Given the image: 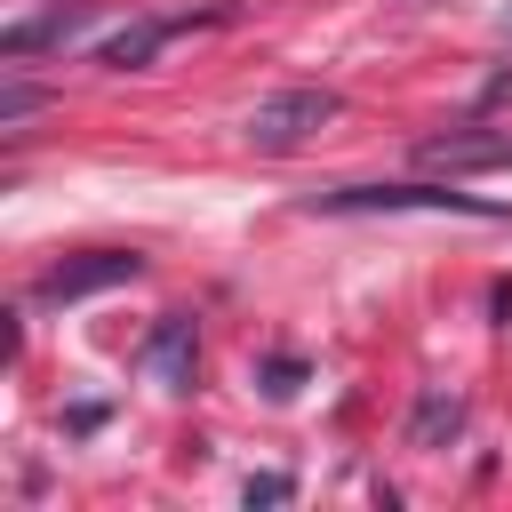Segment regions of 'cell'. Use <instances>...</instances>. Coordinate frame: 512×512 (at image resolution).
<instances>
[{
	"label": "cell",
	"mask_w": 512,
	"mask_h": 512,
	"mask_svg": "<svg viewBox=\"0 0 512 512\" xmlns=\"http://www.w3.org/2000/svg\"><path fill=\"white\" fill-rule=\"evenodd\" d=\"M320 208L336 216H392V208H448V216H512L496 200H472V192H448V184H344V192H320Z\"/></svg>",
	"instance_id": "6da1fadb"
},
{
	"label": "cell",
	"mask_w": 512,
	"mask_h": 512,
	"mask_svg": "<svg viewBox=\"0 0 512 512\" xmlns=\"http://www.w3.org/2000/svg\"><path fill=\"white\" fill-rule=\"evenodd\" d=\"M336 120V88H280V96H264L256 112H248V144L256 152H296L312 128H328Z\"/></svg>",
	"instance_id": "7a4b0ae2"
},
{
	"label": "cell",
	"mask_w": 512,
	"mask_h": 512,
	"mask_svg": "<svg viewBox=\"0 0 512 512\" xmlns=\"http://www.w3.org/2000/svg\"><path fill=\"white\" fill-rule=\"evenodd\" d=\"M144 272V256H128V248H96V256H72V264H48L40 272V304H80V296H96V288H120V280H136Z\"/></svg>",
	"instance_id": "3957f363"
},
{
	"label": "cell",
	"mask_w": 512,
	"mask_h": 512,
	"mask_svg": "<svg viewBox=\"0 0 512 512\" xmlns=\"http://www.w3.org/2000/svg\"><path fill=\"white\" fill-rule=\"evenodd\" d=\"M424 168H448V176H472V168H512V136L496 128H448V136H424L416 144Z\"/></svg>",
	"instance_id": "277c9868"
},
{
	"label": "cell",
	"mask_w": 512,
	"mask_h": 512,
	"mask_svg": "<svg viewBox=\"0 0 512 512\" xmlns=\"http://www.w3.org/2000/svg\"><path fill=\"white\" fill-rule=\"evenodd\" d=\"M80 32H88V0L8 24V32H0V56H8V64H24V56H40V48H64V40H80Z\"/></svg>",
	"instance_id": "5b68a950"
},
{
	"label": "cell",
	"mask_w": 512,
	"mask_h": 512,
	"mask_svg": "<svg viewBox=\"0 0 512 512\" xmlns=\"http://www.w3.org/2000/svg\"><path fill=\"white\" fill-rule=\"evenodd\" d=\"M176 32H192V16H144V24H128V32H112V40L96 48V64H104V72H136V64H152Z\"/></svg>",
	"instance_id": "8992f818"
},
{
	"label": "cell",
	"mask_w": 512,
	"mask_h": 512,
	"mask_svg": "<svg viewBox=\"0 0 512 512\" xmlns=\"http://www.w3.org/2000/svg\"><path fill=\"white\" fill-rule=\"evenodd\" d=\"M144 368H152V384H192V368H200V344H192V320H160L152 336H144V352H136Z\"/></svg>",
	"instance_id": "52a82bcc"
},
{
	"label": "cell",
	"mask_w": 512,
	"mask_h": 512,
	"mask_svg": "<svg viewBox=\"0 0 512 512\" xmlns=\"http://www.w3.org/2000/svg\"><path fill=\"white\" fill-rule=\"evenodd\" d=\"M456 424H464V400H456L448 384H424V392H416V408H408V448H416V456H432V448H448V440H456Z\"/></svg>",
	"instance_id": "ba28073f"
},
{
	"label": "cell",
	"mask_w": 512,
	"mask_h": 512,
	"mask_svg": "<svg viewBox=\"0 0 512 512\" xmlns=\"http://www.w3.org/2000/svg\"><path fill=\"white\" fill-rule=\"evenodd\" d=\"M40 104H48V88H32V80H0V128H24Z\"/></svg>",
	"instance_id": "9c48e42d"
},
{
	"label": "cell",
	"mask_w": 512,
	"mask_h": 512,
	"mask_svg": "<svg viewBox=\"0 0 512 512\" xmlns=\"http://www.w3.org/2000/svg\"><path fill=\"white\" fill-rule=\"evenodd\" d=\"M240 496H248V504H288V496H296V480H288V472H256Z\"/></svg>",
	"instance_id": "30bf717a"
},
{
	"label": "cell",
	"mask_w": 512,
	"mask_h": 512,
	"mask_svg": "<svg viewBox=\"0 0 512 512\" xmlns=\"http://www.w3.org/2000/svg\"><path fill=\"white\" fill-rule=\"evenodd\" d=\"M296 384H304V360H264V392L272 400H288Z\"/></svg>",
	"instance_id": "8fae6325"
},
{
	"label": "cell",
	"mask_w": 512,
	"mask_h": 512,
	"mask_svg": "<svg viewBox=\"0 0 512 512\" xmlns=\"http://www.w3.org/2000/svg\"><path fill=\"white\" fill-rule=\"evenodd\" d=\"M504 32H512V8H504Z\"/></svg>",
	"instance_id": "7c38bea8"
}]
</instances>
